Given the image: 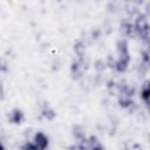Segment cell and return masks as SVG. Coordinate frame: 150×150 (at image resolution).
<instances>
[{
    "label": "cell",
    "instance_id": "6da1fadb",
    "mask_svg": "<svg viewBox=\"0 0 150 150\" xmlns=\"http://www.w3.org/2000/svg\"><path fill=\"white\" fill-rule=\"evenodd\" d=\"M117 53L118 57L114 62V67L118 73H123L127 70L128 64L130 62V54L128 50V43L125 39H121L117 41Z\"/></svg>",
    "mask_w": 150,
    "mask_h": 150
},
{
    "label": "cell",
    "instance_id": "7a4b0ae2",
    "mask_svg": "<svg viewBox=\"0 0 150 150\" xmlns=\"http://www.w3.org/2000/svg\"><path fill=\"white\" fill-rule=\"evenodd\" d=\"M134 30L135 35L139 36L143 41H149V25L144 15H139L136 19V22L134 23Z\"/></svg>",
    "mask_w": 150,
    "mask_h": 150
},
{
    "label": "cell",
    "instance_id": "3957f363",
    "mask_svg": "<svg viewBox=\"0 0 150 150\" xmlns=\"http://www.w3.org/2000/svg\"><path fill=\"white\" fill-rule=\"evenodd\" d=\"M34 144L36 145L38 150H47L49 146V138L45 132L38 131L34 135Z\"/></svg>",
    "mask_w": 150,
    "mask_h": 150
},
{
    "label": "cell",
    "instance_id": "277c9868",
    "mask_svg": "<svg viewBox=\"0 0 150 150\" xmlns=\"http://www.w3.org/2000/svg\"><path fill=\"white\" fill-rule=\"evenodd\" d=\"M23 118H25L23 111L21 109H19V108H14L9 112V115H8V121L11 123H13V124H20V123H22Z\"/></svg>",
    "mask_w": 150,
    "mask_h": 150
},
{
    "label": "cell",
    "instance_id": "5b68a950",
    "mask_svg": "<svg viewBox=\"0 0 150 150\" xmlns=\"http://www.w3.org/2000/svg\"><path fill=\"white\" fill-rule=\"evenodd\" d=\"M121 28H122V32L125 36H129V38H132L135 35V30H134V25L125 21L121 25Z\"/></svg>",
    "mask_w": 150,
    "mask_h": 150
},
{
    "label": "cell",
    "instance_id": "8992f818",
    "mask_svg": "<svg viewBox=\"0 0 150 150\" xmlns=\"http://www.w3.org/2000/svg\"><path fill=\"white\" fill-rule=\"evenodd\" d=\"M141 97L144 101V103L146 105H149V103H150V87H149V82L148 81L144 83V86H143V88L141 90Z\"/></svg>",
    "mask_w": 150,
    "mask_h": 150
},
{
    "label": "cell",
    "instance_id": "52a82bcc",
    "mask_svg": "<svg viewBox=\"0 0 150 150\" xmlns=\"http://www.w3.org/2000/svg\"><path fill=\"white\" fill-rule=\"evenodd\" d=\"M42 116L45 117V118H47L48 121H53L54 118H55V116H56V112L49 107V105H45L43 108H42Z\"/></svg>",
    "mask_w": 150,
    "mask_h": 150
},
{
    "label": "cell",
    "instance_id": "ba28073f",
    "mask_svg": "<svg viewBox=\"0 0 150 150\" xmlns=\"http://www.w3.org/2000/svg\"><path fill=\"white\" fill-rule=\"evenodd\" d=\"M77 149L79 150H91V145H90V142L88 138H82L80 139L79 142V145H77Z\"/></svg>",
    "mask_w": 150,
    "mask_h": 150
},
{
    "label": "cell",
    "instance_id": "9c48e42d",
    "mask_svg": "<svg viewBox=\"0 0 150 150\" xmlns=\"http://www.w3.org/2000/svg\"><path fill=\"white\" fill-rule=\"evenodd\" d=\"M81 66L79 62H73L71 64V75L74 79H79L81 76Z\"/></svg>",
    "mask_w": 150,
    "mask_h": 150
},
{
    "label": "cell",
    "instance_id": "30bf717a",
    "mask_svg": "<svg viewBox=\"0 0 150 150\" xmlns=\"http://www.w3.org/2000/svg\"><path fill=\"white\" fill-rule=\"evenodd\" d=\"M74 136H75V137H76L79 141L86 137L84 131L82 130V128H81L80 125H75V127H74Z\"/></svg>",
    "mask_w": 150,
    "mask_h": 150
},
{
    "label": "cell",
    "instance_id": "8fae6325",
    "mask_svg": "<svg viewBox=\"0 0 150 150\" xmlns=\"http://www.w3.org/2000/svg\"><path fill=\"white\" fill-rule=\"evenodd\" d=\"M74 50H75V53L80 56V59H82L83 52H84V46H83V43H82V42H77V43L74 46Z\"/></svg>",
    "mask_w": 150,
    "mask_h": 150
},
{
    "label": "cell",
    "instance_id": "7c38bea8",
    "mask_svg": "<svg viewBox=\"0 0 150 150\" xmlns=\"http://www.w3.org/2000/svg\"><path fill=\"white\" fill-rule=\"evenodd\" d=\"M20 149H21V150H38V148H36V145L34 144V142H25V143L21 145Z\"/></svg>",
    "mask_w": 150,
    "mask_h": 150
},
{
    "label": "cell",
    "instance_id": "4fadbf2b",
    "mask_svg": "<svg viewBox=\"0 0 150 150\" xmlns=\"http://www.w3.org/2000/svg\"><path fill=\"white\" fill-rule=\"evenodd\" d=\"M7 68H6V66H5V63H2V61L0 60V71H5Z\"/></svg>",
    "mask_w": 150,
    "mask_h": 150
},
{
    "label": "cell",
    "instance_id": "5bb4252c",
    "mask_svg": "<svg viewBox=\"0 0 150 150\" xmlns=\"http://www.w3.org/2000/svg\"><path fill=\"white\" fill-rule=\"evenodd\" d=\"M142 54H143V60H144L145 62H148V61H149V57H148L149 55H148V53H146V52H143Z\"/></svg>",
    "mask_w": 150,
    "mask_h": 150
},
{
    "label": "cell",
    "instance_id": "9a60e30c",
    "mask_svg": "<svg viewBox=\"0 0 150 150\" xmlns=\"http://www.w3.org/2000/svg\"><path fill=\"white\" fill-rule=\"evenodd\" d=\"M0 150H5V145H4V143L0 141Z\"/></svg>",
    "mask_w": 150,
    "mask_h": 150
}]
</instances>
